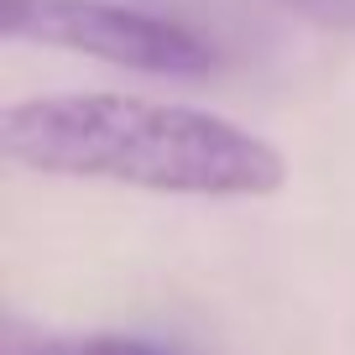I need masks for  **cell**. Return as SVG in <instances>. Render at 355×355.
<instances>
[{
    "mask_svg": "<svg viewBox=\"0 0 355 355\" xmlns=\"http://www.w3.org/2000/svg\"><path fill=\"white\" fill-rule=\"evenodd\" d=\"M0 157L42 178L183 199H272L288 157L230 115L146 94H37L0 110Z\"/></svg>",
    "mask_w": 355,
    "mask_h": 355,
    "instance_id": "1",
    "label": "cell"
},
{
    "mask_svg": "<svg viewBox=\"0 0 355 355\" xmlns=\"http://www.w3.org/2000/svg\"><path fill=\"white\" fill-rule=\"evenodd\" d=\"M0 37L78 53L152 78H204L220 68L209 37L178 16H157L121 0H0Z\"/></svg>",
    "mask_w": 355,
    "mask_h": 355,
    "instance_id": "2",
    "label": "cell"
},
{
    "mask_svg": "<svg viewBox=\"0 0 355 355\" xmlns=\"http://www.w3.org/2000/svg\"><path fill=\"white\" fill-rule=\"evenodd\" d=\"M11 355H173L167 345L141 334H47V340L11 345Z\"/></svg>",
    "mask_w": 355,
    "mask_h": 355,
    "instance_id": "3",
    "label": "cell"
},
{
    "mask_svg": "<svg viewBox=\"0 0 355 355\" xmlns=\"http://www.w3.org/2000/svg\"><path fill=\"white\" fill-rule=\"evenodd\" d=\"M282 6L298 11V16H313V21H324V26L355 32V0H282Z\"/></svg>",
    "mask_w": 355,
    "mask_h": 355,
    "instance_id": "4",
    "label": "cell"
}]
</instances>
